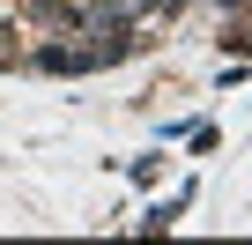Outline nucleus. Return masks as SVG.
<instances>
[{
    "label": "nucleus",
    "instance_id": "f257e3e1",
    "mask_svg": "<svg viewBox=\"0 0 252 245\" xmlns=\"http://www.w3.org/2000/svg\"><path fill=\"white\" fill-rule=\"evenodd\" d=\"M222 8H245V0H222Z\"/></svg>",
    "mask_w": 252,
    "mask_h": 245
}]
</instances>
